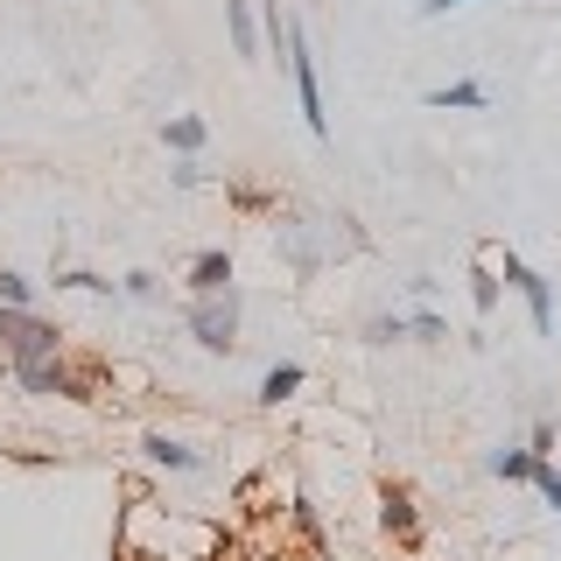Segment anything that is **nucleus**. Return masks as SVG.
Wrapping results in <instances>:
<instances>
[{
    "label": "nucleus",
    "instance_id": "dca6fc26",
    "mask_svg": "<svg viewBox=\"0 0 561 561\" xmlns=\"http://www.w3.org/2000/svg\"><path fill=\"white\" fill-rule=\"evenodd\" d=\"M57 288H92V295H105L113 280H99V274H57Z\"/></svg>",
    "mask_w": 561,
    "mask_h": 561
},
{
    "label": "nucleus",
    "instance_id": "a211bd4d",
    "mask_svg": "<svg viewBox=\"0 0 561 561\" xmlns=\"http://www.w3.org/2000/svg\"><path fill=\"white\" fill-rule=\"evenodd\" d=\"M449 8H463V0H421V14H449Z\"/></svg>",
    "mask_w": 561,
    "mask_h": 561
},
{
    "label": "nucleus",
    "instance_id": "f03ea898",
    "mask_svg": "<svg viewBox=\"0 0 561 561\" xmlns=\"http://www.w3.org/2000/svg\"><path fill=\"white\" fill-rule=\"evenodd\" d=\"M0 344H8V358H14V365H28V358H49V351H64L57 323H43L35 309H0Z\"/></svg>",
    "mask_w": 561,
    "mask_h": 561
},
{
    "label": "nucleus",
    "instance_id": "2eb2a0df",
    "mask_svg": "<svg viewBox=\"0 0 561 561\" xmlns=\"http://www.w3.org/2000/svg\"><path fill=\"white\" fill-rule=\"evenodd\" d=\"M470 295H478V309H484V316L499 309V280H491V267H478V274H470Z\"/></svg>",
    "mask_w": 561,
    "mask_h": 561
},
{
    "label": "nucleus",
    "instance_id": "1a4fd4ad",
    "mask_svg": "<svg viewBox=\"0 0 561 561\" xmlns=\"http://www.w3.org/2000/svg\"><path fill=\"white\" fill-rule=\"evenodd\" d=\"M0 309H35V280L14 274V267H0Z\"/></svg>",
    "mask_w": 561,
    "mask_h": 561
},
{
    "label": "nucleus",
    "instance_id": "20e7f679",
    "mask_svg": "<svg viewBox=\"0 0 561 561\" xmlns=\"http://www.w3.org/2000/svg\"><path fill=\"white\" fill-rule=\"evenodd\" d=\"M505 280H513V288L526 295V309H534V330H554V295H548V280L526 267L519 253H505Z\"/></svg>",
    "mask_w": 561,
    "mask_h": 561
},
{
    "label": "nucleus",
    "instance_id": "0eeeda50",
    "mask_svg": "<svg viewBox=\"0 0 561 561\" xmlns=\"http://www.w3.org/2000/svg\"><path fill=\"white\" fill-rule=\"evenodd\" d=\"M169 148H175V154H197V148H204V119H197V113H175V119H169Z\"/></svg>",
    "mask_w": 561,
    "mask_h": 561
},
{
    "label": "nucleus",
    "instance_id": "f3484780",
    "mask_svg": "<svg viewBox=\"0 0 561 561\" xmlns=\"http://www.w3.org/2000/svg\"><path fill=\"white\" fill-rule=\"evenodd\" d=\"M408 330H414V337H449L443 316H408Z\"/></svg>",
    "mask_w": 561,
    "mask_h": 561
},
{
    "label": "nucleus",
    "instance_id": "6e6552de",
    "mask_svg": "<svg viewBox=\"0 0 561 561\" xmlns=\"http://www.w3.org/2000/svg\"><path fill=\"white\" fill-rule=\"evenodd\" d=\"M295 386H302V365H274V373L260 379V400H267V408H280V400H288Z\"/></svg>",
    "mask_w": 561,
    "mask_h": 561
},
{
    "label": "nucleus",
    "instance_id": "423d86ee",
    "mask_svg": "<svg viewBox=\"0 0 561 561\" xmlns=\"http://www.w3.org/2000/svg\"><path fill=\"white\" fill-rule=\"evenodd\" d=\"M428 105H443V113H449V105H491V92H484V84H435V92H428Z\"/></svg>",
    "mask_w": 561,
    "mask_h": 561
},
{
    "label": "nucleus",
    "instance_id": "f8f14e48",
    "mask_svg": "<svg viewBox=\"0 0 561 561\" xmlns=\"http://www.w3.org/2000/svg\"><path fill=\"white\" fill-rule=\"evenodd\" d=\"M491 470H499V478H534V449H499V456H491Z\"/></svg>",
    "mask_w": 561,
    "mask_h": 561
},
{
    "label": "nucleus",
    "instance_id": "9b49d317",
    "mask_svg": "<svg viewBox=\"0 0 561 561\" xmlns=\"http://www.w3.org/2000/svg\"><path fill=\"white\" fill-rule=\"evenodd\" d=\"M148 456H154V463H169V470H197V449L169 443V435H148Z\"/></svg>",
    "mask_w": 561,
    "mask_h": 561
},
{
    "label": "nucleus",
    "instance_id": "ddd939ff",
    "mask_svg": "<svg viewBox=\"0 0 561 561\" xmlns=\"http://www.w3.org/2000/svg\"><path fill=\"white\" fill-rule=\"evenodd\" d=\"M386 526H393L400 540H414V505H408V491H393V499H386Z\"/></svg>",
    "mask_w": 561,
    "mask_h": 561
},
{
    "label": "nucleus",
    "instance_id": "7ed1b4c3",
    "mask_svg": "<svg viewBox=\"0 0 561 561\" xmlns=\"http://www.w3.org/2000/svg\"><path fill=\"white\" fill-rule=\"evenodd\" d=\"M280 43H288V78H295V99H302L309 134H330V113H323V92H316V64H309L302 28H295V22H280Z\"/></svg>",
    "mask_w": 561,
    "mask_h": 561
},
{
    "label": "nucleus",
    "instance_id": "f257e3e1",
    "mask_svg": "<svg viewBox=\"0 0 561 561\" xmlns=\"http://www.w3.org/2000/svg\"><path fill=\"white\" fill-rule=\"evenodd\" d=\"M190 330L204 351H232L239 344V288H210L190 302Z\"/></svg>",
    "mask_w": 561,
    "mask_h": 561
},
{
    "label": "nucleus",
    "instance_id": "9d476101",
    "mask_svg": "<svg viewBox=\"0 0 561 561\" xmlns=\"http://www.w3.org/2000/svg\"><path fill=\"white\" fill-rule=\"evenodd\" d=\"M225 14H232V43H239V57H260V35H253V14H245V0H225Z\"/></svg>",
    "mask_w": 561,
    "mask_h": 561
},
{
    "label": "nucleus",
    "instance_id": "4468645a",
    "mask_svg": "<svg viewBox=\"0 0 561 561\" xmlns=\"http://www.w3.org/2000/svg\"><path fill=\"white\" fill-rule=\"evenodd\" d=\"M534 484H540V499H548L554 513H561V470L548 463V456H534Z\"/></svg>",
    "mask_w": 561,
    "mask_h": 561
},
{
    "label": "nucleus",
    "instance_id": "39448f33",
    "mask_svg": "<svg viewBox=\"0 0 561 561\" xmlns=\"http://www.w3.org/2000/svg\"><path fill=\"white\" fill-rule=\"evenodd\" d=\"M190 288H197V295L232 288V253H197V260H190Z\"/></svg>",
    "mask_w": 561,
    "mask_h": 561
}]
</instances>
